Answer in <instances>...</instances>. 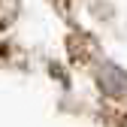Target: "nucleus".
<instances>
[{"label":"nucleus","mask_w":127,"mask_h":127,"mask_svg":"<svg viewBox=\"0 0 127 127\" xmlns=\"http://www.w3.org/2000/svg\"><path fill=\"white\" fill-rule=\"evenodd\" d=\"M100 88L112 97H127V73L118 70V67H103L100 70Z\"/></svg>","instance_id":"nucleus-1"}]
</instances>
